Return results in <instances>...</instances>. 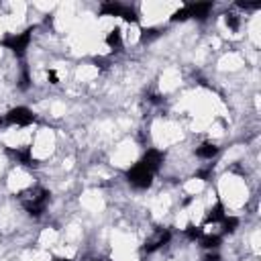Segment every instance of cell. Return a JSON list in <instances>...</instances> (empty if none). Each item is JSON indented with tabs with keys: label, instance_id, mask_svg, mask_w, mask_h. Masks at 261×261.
Here are the masks:
<instances>
[{
	"label": "cell",
	"instance_id": "cell-23",
	"mask_svg": "<svg viewBox=\"0 0 261 261\" xmlns=\"http://www.w3.org/2000/svg\"><path fill=\"white\" fill-rule=\"evenodd\" d=\"M96 261H108V259H96Z\"/></svg>",
	"mask_w": 261,
	"mask_h": 261
},
{
	"label": "cell",
	"instance_id": "cell-11",
	"mask_svg": "<svg viewBox=\"0 0 261 261\" xmlns=\"http://www.w3.org/2000/svg\"><path fill=\"white\" fill-rule=\"evenodd\" d=\"M216 153H218V147L214 145V143H202L198 149H196V155L198 157H202V159H212V157H216Z\"/></svg>",
	"mask_w": 261,
	"mask_h": 261
},
{
	"label": "cell",
	"instance_id": "cell-9",
	"mask_svg": "<svg viewBox=\"0 0 261 261\" xmlns=\"http://www.w3.org/2000/svg\"><path fill=\"white\" fill-rule=\"evenodd\" d=\"M170 239H172V232H170V231H161L155 239H151V241H147V243H145L143 251H147V253H153V251L161 249L163 245H168V243H170Z\"/></svg>",
	"mask_w": 261,
	"mask_h": 261
},
{
	"label": "cell",
	"instance_id": "cell-18",
	"mask_svg": "<svg viewBox=\"0 0 261 261\" xmlns=\"http://www.w3.org/2000/svg\"><path fill=\"white\" fill-rule=\"evenodd\" d=\"M29 70L23 67V74H21V90H29Z\"/></svg>",
	"mask_w": 261,
	"mask_h": 261
},
{
	"label": "cell",
	"instance_id": "cell-8",
	"mask_svg": "<svg viewBox=\"0 0 261 261\" xmlns=\"http://www.w3.org/2000/svg\"><path fill=\"white\" fill-rule=\"evenodd\" d=\"M10 155H15V159L25 168H37V159L33 157L31 149L29 147H23V149H10Z\"/></svg>",
	"mask_w": 261,
	"mask_h": 261
},
{
	"label": "cell",
	"instance_id": "cell-14",
	"mask_svg": "<svg viewBox=\"0 0 261 261\" xmlns=\"http://www.w3.org/2000/svg\"><path fill=\"white\" fill-rule=\"evenodd\" d=\"M221 223H223V231L225 232H235L237 227H239V218L237 216H225Z\"/></svg>",
	"mask_w": 261,
	"mask_h": 261
},
{
	"label": "cell",
	"instance_id": "cell-22",
	"mask_svg": "<svg viewBox=\"0 0 261 261\" xmlns=\"http://www.w3.org/2000/svg\"><path fill=\"white\" fill-rule=\"evenodd\" d=\"M51 261H70V259H65V257H53Z\"/></svg>",
	"mask_w": 261,
	"mask_h": 261
},
{
	"label": "cell",
	"instance_id": "cell-4",
	"mask_svg": "<svg viewBox=\"0 0 261 261\" xmlns=\"http://www.w3.org/2000/svg\"><path fill=\"white\" fill-rule=\"evenodd\" d=\"M153 175H155V174H151L145 166H141V163H135V166L127 172V180H129L135 188L145 190V188L151 186V182H153Z\"/></svg>",
	"mask_w": 261,
	"mask_h": 261
},
{
	"label": "cell",
	"instance_id": "cell-5",
	"mask_svg": "<svg viewBox=\"0 0 261 261\" xmlns=\"http://www.w3.org/2000/svg\"><path fill=\"white\" fill-rule=\"evenodd\" d=\"M0 122H4V125L27 127V125H31V122H35V115L27 106H17V108H12V111H8L4 118H0Z\"/></svg>",
	"mask_w": 261,
	"mask_h": 261
},
{
	"label": "cell",
	"instance_id": "cell-1",
	"mask_svg": "<svg viewBox=\"0 0 261 261\" xmlns=\"http://www.w3.org/2000/svg\"><path fill=\"white\" fill-rule=\"evenodd\" d=\"M21 200H23L25 210L31 216H41L49 202V192L43 188H33L29 192H25V194H21Z\"/></svg>",
	"mask_w": 261,
	"mask_h": 261
},
{
	"label": "cell",
	"instance_id": "cell-21",
	"mask_svg": "<svg viewBox=\"0 0 261 261\" xmlns=\"http://www.w3.org/2000/svg\"><path fill=\"white\" fill-rule=\"evenodd\" d=\"M210 175V168L208 170H202V172H198V177H202V180H206V177Z\"/></svg>",
	"mask_w": 261,
	"mask_h": 261
},
{
	"label": "cell",
	"instance_id": "cell-20",
	"mask_svg": "<svg viewBox=\"0 0 261 261\" xmlns=\"http://www.w3.org/2000/svg\"><path fill=\"white\" fill-rule=\"evenodd\" d=\"M202 261H221V255H218V253H208Z\"/></svg>",
	"mask_w": 261,
	"mask_h": 261
},
{
	"label": "cell",
	"instance_id": "cell-2",
	"mask_svg": "<svg viewBox=\"0 0 261 261\" xmlns=\"http://www.w3.org/2000/svg\"><path fill=\"white\" fill-rule=\"evenodd\" d=\"M212 10V4L210 2H198V4H188L180 10H175L172 15V21H186V19H198V21H204L208 17V12Z\"/></svg>",
	"mask_w": 261,
	"mask_h": 261
},
{
	"label": "cell",
	"instance_id": "cell-15",
	"mask_svg": "<svg viewBox=\"0 0 261 261\" xmlns=\"http://www.w3.org/2000/svg\"><path fill=\"white\" fill-rule=\"evenodd\" d=\"M225 23H227V27H229L231 31H239L241 21H239L237 15H232V12H227V15H225Z\"/></svg>",
	"mask_w": 261,
	"mask_h": 261
},
{
	"label": "cell",
	"instance_id": "cell-7",
	"mask_svg": "<svg viewBox=\"0 0 261 261\" xmlns=\"http://www.w3.org/2000/svg\"><path fill=\"white\" fill-rule=\"evenodd\" d=\"M163 159H166V153H161V151H157V149H149L139 163H141V166H145L151 174H155V172L161 168Z\"/></svg>",
	"mask_w": 261,
	"mask_h": 261
},
{
	"label": "cell",
	"instance_id": "cell-16",
	"mask_svg": "<svg viewBox=\"0 0 261 261\" xmlns=\"http://www.w3.org/2000/svg\"><path fill=\"white\" fill-rule=\"evenodd\" d=\"M186 237H188L190 241L200 239V237H202V229H200V227H194V225H188V227H186Z\"/></svg>",
	"mask_w": 261,
	"mask_h": 261
},
{
	"label": "cell",
	"instance_id": "cell-13",
	"mask_svg": "<svg viewBox=\"0 0 261 261\" xmlns=\"http://www.w3.org/2000/svg\"><path fill=\"white\" fill-rule=\"evenodd\" d=\"M221 235H202L200 237V243H202V247H204V249H216V247L218 245H221Z\"/></svg>",
	"mask_w": 261,
	"mask_h": 261
},
{
	"label": "cell",
	"instance_id": "cell-10",
	"mask_svg": "<svg viewBox=\"0 0 261 261\" xmlns=\"http://www.w3.org/2000/svg\"><path fill=\"white\" fill-rule=\"evenodd\" d=\"M225 216H227V214H225V206H223L221 202H216L212 208L208 210V214H206V221H204V223H206V225H210V223H212V225H214V223H221Z\"/></svg>",
	"mask_w": 261,
	"mask_h": 261
},
{
	"label": "cell",
	"instance_id": "cell-3",
	"mask_svg": "<svg viewBox=\"0 0 261 261\" xmlns=\"http://www.w3.org/2000/svg\"><path fill=\"white\" fill-rule=\"evenodd\" d=\"M100 15L102 17H120V19H125L127 23H137V21H139L137 12L131 6L118 4V2H102L100 4Z\"/></svg>",
	"mask_w": 261,
	"mask_h": 261
},
{
	"label": "cell",
	"instance_id": "cell-17",
	"mask_svg": "<svg viewBox=\"0 0 261 261\" xmlns=\"http://www.w3.org/2000/svg\"><path fill=\"white\" fill-rule=\"evenodd\" d=\"M157 37H159L157 29H143L141 31V43H149L151 39H157Z\"/></svg>",
	"mask_w": 261,
	"mask_h": 261
},
{
	"label": "cell",
	"instance_id": "cell-6",
	"mask_svg": "<svg viewBox=\"0 0 261 261\" xmlns=\"http://www.w3.org/2000/svg\"><path fill=\"white\" fill-rule=\"evenodd\" d=\"M31 33H33V29H27V31H23L19 35H10V37L0 41V45L10 49L12 53H17V56H23L25 49L29 47V43H31Z\"/></svg>",
	"mask_w": 261,
	"mask_h": 261
},
{
	"label": "cell",
	"instance_id": "cell-19",
	"mask_svg": "<svg viewBox=\"0 0 261 261\" xmlns=\"http://www.w3.org/2000/svg\"><path fill=\"white\" fill-rule=\"evenodd\" d=\"M47 80L51 82V84H59V78H58L56 70H47Z\"/></svg>",
	"mask_w": 261,
	"mask_h": 261
},
{
	"label": "cell",
	"instance_id": "cell-12",
	"mask_svg": "<svg viewBox=\"0 0 261 261\" xmlns=\"http://www.w3.org/2000/svg\"><path fill=\"white\" fill-rule=\"evenodd\" d=\"M106 45L115 49V51H120L122 49V39H120V31L118 29H113L111 33L106 35Z\"/></svg>",
	"mask_w": 261,
	"mask_h": 261
}]
</instances>
